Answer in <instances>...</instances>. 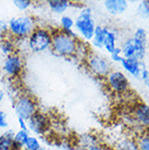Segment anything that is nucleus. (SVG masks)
Here are the masks:
<instances>
[{"label": "nucleus", "instance_id": "obj_1", "mask_svg": "<svg viewBox=\"0 0 149 150\" xmlns=\"http://www.w3.org/2000/svg\"><path fill=\"white\" fill-rule=\"evenodd\" d=\"M81 44H82V40L79 38L69 36L60 28L52 30L51 51L57 56L62 57V58L77 57Z\"/></svg>", "mask_w": 149, "mask_h": 150}, {"label": "nucleus", "instance_id": "obj_2", "mask_svg": "<svg viewBox=\"0 0 149 150\" xmlns=\"http://www.w3.org/2000/svg\"><path fill=\"white\" fill-rule=\"evenodd\" d=\"M37 27L33 15H16L8 21V35L16 40H26Z\"/></svg>", "mask_w": 149, "mask_h": 150}, {"label": "nucleus", "instance_id": "obj_3", "mask_svg": "<svg viewBox=\"0 0 149 150\" xmlns=\"http://www.w3.org/2000/svg\"><path fill=\"white\" fill-rule=\"evenodd\" d=\"M74 28L76 34L84 41H92L96 28V21L93 16V10L88 6L79 10L78 15L74 19Z\"/></svg>", "mask_w": 149, "mask_h": 150}, {"label": "nucleus", "instance_id": "obj_4", "mask_svg": "<svg viewBox=\"0 0 149 150\" xmlns=\"http://www.w3.org/2000/svg\"><path fill=\"white\" fill-rule=\"evenodd\" d=\"M27 47L32 52L40 53L51 50L52 30L47 27L37 26L26 39Z\"/></svg>", "mask_w": 149, "mask_h": 150}, {"label": "nucleus", "instance_id": "obj_5", "mask_svg": "<svg viewBox=\"0 0 149 150\" xmlns=\"http://www.w3.org/2000/svg\"><path fill=\"white\" fill-rule=\"evenodd\" d=\"M84 63L90 74L98 79H106L109 73L113 70L112 62L107 57L93 51H90L88 56L85 58Z\"/></svg>", "mask_w": 149, "mask_h": 150}, {"label": "nucleus", "instance_id": "obj_6", "mask_svg": "<svg viewBox=\"0 0 149 150\" xmlns=\"http://www.w3.org/2000/svg\"><path fill=\"white\" fill-rule=\"evenodd\" d=\"M13 109L18 117L28 120L31 116L39 111L36 98L30 94H21L16 96L13 101Z\"/></svg>", "mask_w": 149, "mask_h": 150}, {"label": "nucleus", "instance_id": "obj_7", "mask_svg": "<svg viewBox=\"0 0 149 150\" xmlns=\"http://www.w3.org/2000/svg\"><path fill=\"white\" fill-rule=\"evenodd\" d=\"M122 56L125 59H136L139 61H144L147 54V48L148 45H145L137 39H135L133 36L127 37L120 46Z\"/></svg>", "mask_w": 149, "mask_h": 150}, {"label": "nucleus", "instance_id": "obj_8", "mask_svg": "<svg viewBox=\"0 0 149 150\" xmlns=\"http://www.w3.org/2000/svg\"><path fill=\"white\" fill-rule=\"evenodd\" d=\"M24 70V60L21 53L14 52L8 57H4L1 62V71L8 79H18Z\"/></svg>", "mask_w": 149, "mask_h": 150}, {"label": "nucleus", "instance_id": "obj_9", "mask_svg": "<svg viewBox=\"0 0 149 150\" xmlns=\"http://www.w3.org/2000/svg\"><path fill=\"white\" fill-rule=\"evenodd\" d=\"M106 83L114 94L123 95L130 90V81L125 73L120 70H112L106 77Z\"/></svg>", "mask_w": 149, "mask_h": 150}, {"label": "nucleus", "instance_id": "obj_10", "mask_svg": "<svg viewBox=\"0 0 149 150\" xmlns=\"http://www.w3.org/2000/svg\"><path fill=\"white\" fill-rule=\"evenodd\" d=\"M50 121L45 113L37 111L27 120V127L30 133L35 134V136H41L46 134L49 129Z\"/></svg>", "mask_w": 149, "mask_h": 150}, {"label": "nucleus", "instance_id": "obj_11", "mask_svg": "<svg viewBox=\"0 0 149 150\" xmlns=\"http://www.w3.org/2000/svg\"><path fill=\"white\" fill-rule=\"evenodd\" d=\"M131 115L133 120L142 127L149 128V105L144 101H137L132 107Z\"/></svg>", "mask_w": 149, "mask_h": 150}, {"label": "nucleus", "instance_id": "obj_12", "mask_svg": "<svg viewBox=\"0 0 149 150\" xmlns=\"http://www.w3.org/2000/svg\"><path fill=\"white\" fill-rule=\"evenodd\" d=\"M121 65L127 74H130L132 77L139 79H140V74H142L143 70L146 69V65L144 61H139L136 59H125L123 58L121 61Z\"/></svg>", "mask_w": 149, "mask_h": 150}, {"label": "nucleus", "instance_id": "obj_13", "mask_svg": "<svg viewBox=\"0 0 149 150\" xmlns=\"http://www.w3.org/2000/svg\"><path fill=\"white\" fill-rule=\"evenodd\" d=\"M104 8L107 13L113 16L125 13L128 8V1L126 0H104Z\"/></svg>", "mask_w": 149, "mask_h": 150}, {"label": "nucleus", "instance_id": "obj_14", "mask_svg": "<svg viewBox=\"0 0 149 150\" xmlns=\"http://www.w3.org/2000/svg\"><path fill=\"white\" fill-rule=\"evenodd\" d=\"M72 2L67 0H49L47 1V7L53 14L63 15L70 9Z\"/></svg>", "mask_w": 149, "mask_h": 150}, {"label": "nucleus", "instance_id": "obj_15", "mask_svg": "<svg viewBox=\"0 0 149 150\" xmlns=\"http://www.w3.org/2000/svg\"><path fill=\"white\" fill-rule=\"evenodd\" d=\"M18 45L16 41L11 38L9 35L7 37L0 39V54L4 57H8L14 52H18Z\"/></svg>", "mask_w": 149, "mask_h": 150}, {"label": "nucleus", "instance_id": "obj_16", "mask_svg": "<svg viewBox=\"0 0 149 150\" xmlns=\"http://www.w3.org/2000/svg\"><path fill=\"white\" fill-rule=\"evenodd\" d=\"M109 27L104 25H96L94 36L92 39V45L96 49H104V40L106 37V34L108 32Z\"/></svg>", "mask_w": 149, "mask_h": 150}, {"label": "nucleus", "instance_id": "obj_17", "mask_svg": "<svg viewBox=\"0 0 149 150\" xmlns=\"http://www.w3.org/2000/svg\"><path fill=\"white\" fill-rule=\"evenodd\" d=\"M30 134L31 133L28 131H22V129H18L16 132H14L13 149L12 150H23L26 140L30 137Z\"/></svg>", "mask_w": 149, "mask_h": 150}, {"label": "nucleus", "instance_id": "obj_18", "mask_svg": "<svg viewBox=\"0 0 149 150\" xmlns=\"http://www.w3.org/2000/svg\"><path fill=\"white\" fill-rule=\"evenodd\" d=\"M116 41H118V36H116V30L109 28L104 40V49L109 53V54L118 47V46H116Z\"/></svg>", "mask_w": 149, "mask_h": 150}, {"label": "nucleus", "instance_id": "obj_19", "mask_svg": "<svg viewBox=\"0 0 149 150\" xmlns=\"http://www.w3.org/2000/svg\"><path fill=\"white\" fill-rule=\"evenodd\" d=\"M112 150H139L135 138L124 137L116 142Z\"/></svg>", "mask_w": 149, "mask_h": 150}, {"label": "nucleus", "instance_id": "obj_20", "mask_svg": "<svg viewBox=\"0 0 149 150\" xmlns=\"http://www.w3.org/2000/svg\"><path fill=\"white\" fill-rule=\"evenodd\" d=\"M13 136L14 132L9 129L0 134V149L1 150H12L13 149Z\"/></svg>", "mask_w": 149, "mask_h": 150}, {"label": "nucleus", "instance_id": "obj_21", "mask_svg": "<svg viewBox=\"0 0 149 150\" xmlns=\"http://www.w3.org/2000/svg\"><path fill=\"white\" fill-rule=\"evenodd\" d=\"M60 30L62 32H67L74 28V19L71 15H61L60 16Z\"/></svg>", "mask_w": 149, "mask_h": 150}, {"label": "nucleus", "instance_id": "obj_22", "mask_svg": "<svg viewBox=\"0 0 149 150\" xmlns=\"http://www.w3.org/2000/svg\"><path fill=\"white\" fill-rule=\"evenodd\" d=\"M41 148L40 140L36 137L35 135H30V137L27 138L24 148L23 150H39Z\"/></svg>", "mask_w": 149, "mask_h": 150}, {"label": "nucleus", "instance_id": "obj_23", "mask_svg": "<svg viewBox=\"0 0 149 150\" xmlns=\"http://www.w3.org/2000/svg\"><path fill=\"white\" fill-rule=\"evenodd\" d=\"M135 140L139 150H149V131L138 135Z\"/></svg>", "mask_w": 149, "mask_h": 150}, {"label": "nucleus", "instance_id": "obj_24", "mask_svg": "<svg viewBox=\"0 0 149 150\" xmlns=\"http://www.w3.org/2000/svg\"><path fill=\"white\" fill-rule=\"evenodd\" d=\"M137 14L142 19H149V0L140 1L137 6Z\"/></svg>", "mask_w": 149, "mask_h": 150}, {"label": "nucleus", "instance_id": "obj_25", "mask_svg": "<svg viewBox=\"0 0 149 150\" xmlns=\"http://www.w3.org/2000/svg\"><path fill=\"white\" fill-rule=\"evenodd\" d=\"M12 4L14 6L15 9H18L19 11L24 12L30 10V8L33 6V1L31 0H13Z\"/></svg>", "mask_w": 149, "mask_h": 150}, {"label": "nucleus", "instance_id": "obj_26", "mask_svg": "<svg viewBox=\"0 0 149 150\" xmlns=\"http://www.w3.org/2000/svg\"><path fill=\"white\" fill-rule=\"evenodd\" d=\"M133 37L135 39H137L138 41H140L145 45H148V36H147V30L144 27H137L136 30L133 34Z\"/></svg>", "mask_w": 149, "mask_h": 150}, {"label": "nucleus", "instance_id": "obj_27", "mask_svg": "<svg viewBox=\"0 0 149 150\" xmlns=\"http://www.w3.org/2000/svg\"><path fill=\"white\" fill-rule=\"evenodd\" d=\"M81 144H82L83 147H84L85 149H88L89 147L95 146V145H97L98 143L93 135H90V134H85V135H83L82 137H81Z\"/></svg>", "mask_w": 149, "mask_h": 150}, {"label": "nucleus", "instance_id": "obj_28", "mask_svg": "<svg viewBox=\"0 0 149 150\" xmlns=\"http://www.w3.org/2000/svg\"><path fill=\"white\" fill-rule=\"evenodd\" d=\"M109 56H110V60H111V62H116V63H121V61H122V59H123L122 51H121V48H120L119 46H118V47H116Z\"/></svg>", "mask_w": 149, "mask_h": 150}, {"label": "nucleus", "instance_id": "obj_29", "mask_svg": "<svg viewBox=\"0 0 149 150\" xmlns=\"http://www.w3.org/2000/svg\"><path fill=\"white\" fill-rule=\"evenodd\" d=\"M9 122H8L7 112L0 108V129H8Z\"/></svg>", "mask_w": 149, "mask_h": 150}, {"label": "nucleus", "instance_id": "obj_30", "mask_svg": "<svg viewBox=\"0 0 149 150\" xmlns=\"http://www.w3.org/2000/svg\"><path fill=\"white\" fill-rule=\"evenodd\" d=\"M8 36V21L0 19V39Z\"/></svg>", "mask_w": 149, "mask_h": 150}, {"label": "nucleus", "instance_id": "obj_31", "mask_svg": "<svg viewBox=\"0 0 149 150\" xmlns=\"http://www.w3.org/2000/svg\"><path fill=\"white\" fill-rule=\"evenodd\" d=\"M140 81L144 83V85L149 87V70L147 68L145 70H143L142 74H140Z\"/></svg>", "mask_w": 149, "mask_h": 150}, {"label": "nucleus", "instance_id": "obj_32", "mask_svg": "<svg viewBox=\"0 0 149 150\" xmlns=\"http://www.w3.org/2000/svg\"><path fill=\"white\" fill-rule=\"evenodd\" d=\"M18 124H19L20 129H22V131H28V127H27V121L26 120H23V119H21V117H18Z\"/></svg>", "mask_w": 149, "mask_h": 150}, {"label": "nucleus", "instance_id": "obj_33", "mask_svg": "<svg viewBox=\"0 0 149 150\" xmlns=\"http://www.w3.org/2000/svg\"><path fill=\"white\" fill-rule=\"evenodd\" d=\"M86 150H111L109 149L107 146H104V145H100V144H97V145H95V146H92L89 147L88 149Z\"/></svg>", "mask_w": 149, "mask_h": 150}, {"label": "nucleus", "instance_id": "obj_34", "mask_svg": "<svg viewBox=\"0 0 149 150\" xmlns=\"http://www.w3.org/2000/svg\"><path fill=\"white\" fill-rule=\"evenodd\" d=\"M4 98H6V93H4V90L2 88H0V105L4 103Z\"/></svg>", "mask_w": 149, "mask_h": 150}, {"label": "nucleus", "instance_id": "obj_35", "mask_svg": "<svg viewBox=\"0 0 149 150\" xmlns=\"http://www.w3.org/2000/svg\"><path fill=\"white\" fill-rule=\"evenodd\" d=\"M147 36H148V42H149V24H148V28H147Z\"/></svg>", "mask_w": 149, "mask_h": 150}, {"label": "nucleus", "instance_id": "obj_36", "mask_svg": "<svg viewBox=\"0 0 149 150\" xmlns=\"http://www.w3.org/2000/svg\"><path fill=\"white\" fill-rule=\"evenodd\" d=\"M39 150H49V149H47V148H45V147H41Z\"/></svg>", "mask_w": 149, "mask_h": 150}, {"label": "nucleus", "instance_id": "obj_37", "mask_svg": "<svg viewBox=\"0 0 149 150\" xmlns=\"http://www.w3.org/2000/svg\"><path fill=\"white\" fill-rule=\"evenodd\" d=\"M0 150H1V149H0Z\"/></svg>", "mask_w": 149, "mask_h": 150}]
</instances>
